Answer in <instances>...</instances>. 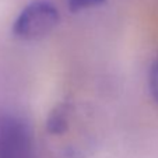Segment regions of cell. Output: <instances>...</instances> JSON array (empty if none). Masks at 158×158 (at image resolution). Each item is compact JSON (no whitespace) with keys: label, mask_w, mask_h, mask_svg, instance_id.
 Returning a JSON list of instances; mask_svg holds the SVG:
<instances>
[{"label":"cell","mask_w":158,"mask_h":158,"mask_svg":"<svg viewBox=\"0 0 158 158\" xmlns=\"http://www.w3.org/2000/svg\"><path fill=\"white\" fill-rule=\"evenodd\" d=\"M148 88L154 102L158 105V52L155 53L148 73Z\"/></svg>","instance_id":"3957f363"},{"label":"cell","mask_w":158,"mask_h":158,"mask_svg":"<svg viewBox=\"0 0 158 158\" xmlns=\"http://www.w3.org/2000/svg\"><path fill=\"white\" fill-rule=\"evenodd\" d=\"M60 21L59 10L48 0H34L13 23V35L21 41H39L48 36Z\"/></svg>","instance_id":"6da1fadb"},{"label":"cell","mask_w":158,"mask_h":158,"mask_svg":"<svg viewBox=\"0 0 158 158\" xmlns=\"http://www.w3.org/2000/svg\"><path fill=\"white\" fill-rule=\"evenodd\" d=\"M0 158H36L32 129L24 118L0 115Z\"/></svg>","instance_id":"7a4b0ae2"},{"label":"cell","mask_w":158,"mask_h":158,"mask_svg":"<svg viewBox=\"0 0 158 158\" xmlns=\"http://www.w3.org/2000/svg\"><path fill=\"white\" fill-rule=\"evenodd\" d=\"M105 0H67V7L72 13H78L83 10H88L102 4Z\"/></svg>","instance_id":"277c9868"}]
</instances>
